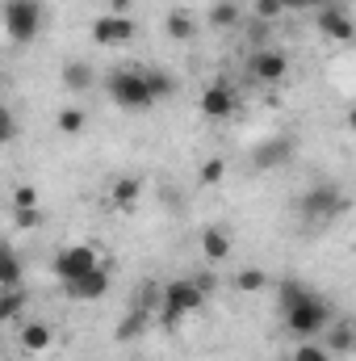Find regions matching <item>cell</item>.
Masks as SVG:
<instances>
[{
    "instance_id": "obj_1",
    "label": "cell",
    "mask_w": 356,
    "mask_h": 361,
    "mask_svg": "<svg viewBox=\"0 0 356 361\" xmlns=\"http://www.w3.org/2000/svg\"><path fill=\"white\" fill-rule=\"evenodd\" d=\"M348 193L336 185V180H319V185H310L306 193H302V202H298V210H302V219H314V223H331V219H340V214H348Z\"/></svg>"
},
{
    "instance_id": "obj_2",
    "label": "cell",
    "mask_w": 356,
    "mask_h": 361,
    "mask_svg": "<svg viewBox=\"0 0 356 361\" xmlns=\"http://www.w3.org/2000/svg\"><path fill=\"white\" fill-rule=\"evenodd\" d=\"M285 324H289V332H298V336H319V332L331 324V302L306 290L298 302L285 307Z\"/></svg>"
},
{
    "instance_id": "obj_3",
    "label": "cell",
    "mask_w": 356,
    "mask_h": 361,
    "mask_svg": "<svg viewBox=\"0 0 356 361\" xmlns=\"http://www.w3.org/2000/svg\"><path fill=\"white\" fill-rule=\"evenodd\" d=\"M201 302H205V294H201L189 277L168 281V286H164V302H160V324H164V328H177L180 319H184V315H193Z\"/></svg>"
},
{
    "instance_id": "obj_4",
    "label": "cell",
    "mask_w": 356,
    "mask_h": 361,
    "mask_svg": "<svg viewBox=\"0 0 356 361\" xmlns=\"http://www.w3.org/2000/svg\"><path fill=\"white\" fill-rule=\"evenodd\" d=\"M38 25H42V8L38 0H8L4 4V30L17 47H30L38 38Z\"/></svg>"
},
{
    "instance_id": "obj_5",
    "label": "cell",
    "mask_w": 356,
    "mask_h": 361,
    "mask_svg": "<svg viewBox=\"0 0 356 361\" xmlns=\"http://www.w3.org/2000/svg\"><path fill=\"white\" fill-rule=\"evenodd\" d=\"M109 97L122 109H147L151 105V92L143 85V72H113L109 76Z\"/></svg>"
},
{
    "instance_id": "obj_6",
    "label": "cell",
    "mask_w": 356,
    "mask_h": 361,
    "mask_svg": "<svg viewBox=\"0 0 356 361\" xmlns=\"http://www.w3.org/2000/svg\"><path fill=\"white\" fill-rule=\"evenodd\" d=\"M92 42L96 47H122V42H130L134 38V21L126 17V13H105V17H96L92 21Z\"/></svg>"
},
{
    "instance_id": "obj_7",
    "label": "cell",
    "mask_w": 356,
    "mask_h": 361,
    "mask_svg": "<svg viewBox=\"0 0 356 361\" xmlns=\"http://www.w3.org/2000/svg\"><path fill=\"white\" fill-rule=\"evenodd\" d=\"M92 265H101V261H96V248H92V244H72V248H63V252L55 257V277H59V281H76V277L89 273Z\"/></svg>"
},
{
    "instance_id": "obj_8",
    "label": "cell",
    "mask_w": 356,
    "mask_h": 361,
    "mask_svg": "<svg viewBox=\"0 0 356 361\" xmlns=\"http://www.w3.org/2000/svg\"><path fill=\"white\" fill-rule=\"evenodd\" d=\"M63 290L76 298V302H96L109 294V269L105 265H92L89 273H80L76 281H63Z\"/></svg>"
},
{
    "instance_id": "obj_9",
    "label": "cell",
    "mask_w": 356,
    "mask_h": 361,
    "mask_svg": "<svg viewBox=\"0 0 356 361\" xmlns=\"http://www.w3.org/2000/svg\"><path fill=\"white\" fill-rule=\"evenodd\" d=\"M293 160V139L289 135H272L265 143H256L252 147V164L256 169H281V164H289Z\"/></svg>"
},
{
    "instance_id": "obj_10",
    "label": "cell",
    "mask_w": 356,
    "mask_h": 361,
    "mask_svg": "<svg viewBox=\"0 0 356 361\" xmlns=\"http://www.w3.org/2000/svg\"><path fill=\"white\" fill-rule=\"evenodd\" d=\"M235 105H239L235 92L227 89L222 80H214L210 89L201 92V114H205L210 122H227V118H235Z\"/></svg>"
},
{
    "instance_id": "obj_11",
    "label": "cell",
    "mask_w": 356,
    "mask_h": 361,
    "mask_svg": "<svg viewBox=\"0 0 356 361\" xmlns=\"http://www.w3.org/2000/svg\"><path fill=\"white\" fill-rule=\"evenodd\" d=\"M285 72H289V59H285L281 51L260 47V51L252 55V76H256L260 85H281V80H285Z\"/></svg>"
},
{
    "instance_id": "obj_12",
    "label": "cell",
    "mask_w": 356,
    "mask_h": 361,
    "mask_svg": "<svg viewBox=\"0 0 356 361\" xmlns=\"http://www.w3.org/2000/svg\"><path fill=\"white\" fill-rule=\"evenodd\" d=\"M319 30H323L327 38H336V42H348V38H352V17H348L344 8L319 4Z\"/></svg>"
},
{
    "instance_id": "obj_13",
    "label": "cell",
    "mask_w": 356,
    "mask_h": 361,
    "mask_svg": "<svg viewBox=\"0 0 356 361\" xmlns=\"http://www.w3.org/2000/svg\"><path fill=\"white\" fill-rule=\"evenodd\" d=\"M51 328L46 324H38V319H30V324H21V332H17V345L25 349V353H42V349H51Z\"/></svg>"
},
{
    "instance_id": "obj_14",
    "label": "cell",
    "mask_w": 356,
    "mask_h": 361,
    "mask_svg": "<svg viewBox=\"0 0 356 361\" xmlns=\"http://www.w3.org/2000/svg\"><path fill=\"white\" fill-rule=\"evenodd\" d=\"M92 80H96V72H92L89 59H68V63H63V85L72 92H89Z\"/></svg>"
},
{
    "instance_id": "obj_15",
    "label": "cell",
    "mask_w": 356,
    "mask_h": 361,
    "mask_svg": "<svg viewBox=\"0 0 356 361\" xmlns=\"http://www.w3.org/2000/svg\"><path fill=\"white\" fill-rule=\"evenodd\" d=\"M201 252H205V261H227L231 257V235L222 231V227H205L201 231Z\"/></svg>"
},
{
    "instance_id": "obj_16",
    "label": "cell",
    "mask_w": 356,
    "mask_h": 361,
    "mask_svg": "<svg viewBox=\"0 0 356 361\" xmlns=\"http://www.w3.org/2000/svg\"><path fill=\"white\" fill-rule=\"evenodd\" d=\"M323 349L331 353V357H348L352 353V324H327L323 328Z\"/></svg>"
},
{
    "instance_id": "obj_17",
    "label": "cell",
    "mask_w": 356,
    "mask_h": 361,
    "mask_svg": "<svg viewBox=\"0 0 356 361\" xmlns=\"http://www.w3.org/2000/svg\"><path fill=\"white\" fill-rule=\"evenodd\" d=\"M139 193H143V180L139 177H117L113 180V189H109L113 206H122V210H130V206L139 202Z\"/></svg>"
},
{
    "instance_id": "obj_18",
    "label": "cell",
    "mask_w": 356,
    "mask_h": 361,
    "mask_svg": "<svg viewBox=\"0 0 356 361\" xmlns=\"http://www.w3.org/2000/svg\"><path fill=\"white\" fill-rule=\"evenodd\" d=\"M25 307H30V294H25V286H17V290H0V324L17 319Z\"/></svg>"
},
{
    "instance_id": "obj_19",
    "label": "cell",
    "mask_w": 356,
    "mask_h": 361,
    "mask_svg": "<svg viewBox=\"0 0 356 361\" xmlns=\"http://www.w3.org/2000/svg\"><path fill=\"white\" fill-rule=\"evenodd\" d=\"M55 126H59L63 135H80V130L89 126V114H84L80 105H68V109H59V114H55Z\"/></svg>"
},
{
    "instance_id": "obj_20",
    "label": "cell",
    "mask_w": 356,
    "mask_h": 361,
    "mask_svg": "<svg viewBox=\"0 0 356 361\" xmlns=\"http://www.w3.org/2000/svg\"><path fill=\"white\" fill-rule=\"evenodd\" d=\"M143 85H147V92H151V105L177 92V80H172L168 72H143Z\"/></svg>"
},
{
    "instance_id": "obj_21",
    "label": "cell",
    "mask_w": 356,
    "mask_h": 361,
    "mask_svg": "<svg viewBox=\"0 0 356 361\" xmlns=\"http://www.w3.org/2000/svg\"><path fill=\"white\" fill-rule=\"evenodd\" d=\"M168 34H172L177 42H189V38L197 34V21H193L184 8H172V13H168Z\"/></svg>"
},
{
    "instance_id": "obj_22",
    "label": "cell",
    "mask_w": 356,
    "mask_h": 361,
    "mask_svg": "<svg viewBox=\"0 0 356 361\" xmlns=\"http://www.w3.org/2000/svg\"><path fill=\"white\" fill-rule=\"evenodd\" d=\"M25 281V265H21V257L13 252L8 261H0V290H17Z\"/></svg>"
},
{
    "instance_id": "obj_23",
    "label": "cell",
    "mask_w": 356,
    "mask_h": 361,
    "mask_svg": "<svg viewBox=\"0 0 356 361\" xmlns=\"http://www.w3.org/2000/svg\"><path fill=\"white\" fill-rule=\"evenodd\" d=\"M210 25H218V30H231V25H239V4H231V0H218V4L210 8Z\"/></svg>"
},
{
    "instance_id": "obj_24",
    "label": "cell",
    "mask_w": 356,
    "mask_h": 361,
    "mask_svg": "<svg viewBox=\"0 0 356 361\" xmlns=\"http://www.w3.org/2000/svg\"><path fill=\"white\" fill-rule=\"evenodd\" d=\"M265 286H268L265 269H239L235 273V290H243V294H260Z\"/></svg>"
},
{
    "instance_id": "obj_25",
    "label": "cell",
    "mask_w": 356,
    "mask_h": 361,
    "mask_svg": "<svg viewBox=\"0 0 356 361\" xmlns=\"http://www.w3.org/2000/svg\"><path fill=\"white\" fill-rule=\"evenodd\" d=\"M147 319H151V315L134 307V311H130V315H126V319L117 324V341H134V336H139V332L147 328Z\"/></svg>"
},
{
    "instance_id": "obj_26",
    "label": "cell",
    "mask_w": 356,
    "mask_h": 361,
    "mask_svg": "<svg viewBox=\"0 0 356 361\" xmlns=\"http://www.w3.org/2000/svg\"><path fill=\"white\" fill-rule=\"evenodd\" d=\"M293 361H336L323 345H314V341H306V345H298L293 349Z\"/></svg>"
},
{
    "instance_id": "obj_27",
    "label": "cell",
    "mask_w": 356,
    "mask_h": 361,
    "mask_svg": "<svg viewBox=\"0 0 356 361\" xmlns=\"http://www.w3.org/2000/svg\"><path fill=\"white\" fill-rule=\"evenodd\" d=\"M222 177H227V160H205V169H201V185L214 189V185H222Z\"/></svg>"
},
{
    "instance_id": "obj_28",
    "label": "cell",
    "mask_w": 356,
    "mask_h": 361,
    "mask_svg": "<svg viewBox=\"0 0 356 361\" xmlns=\"http://www.w3.org/2000/svg\"><path fill=\"white\" fill-rule=\"evenodd\" d=\"M13 223H17L21 231H34V227H42V210H38V206H25V210H13Z\"/></svg>"
},
{
    "instance_id": "obj_29",
    "label": "cell",
    "mask_w": 356,
    "mask_h": 361,
    "mask_svg": "<svg viewBox=\"0 0 356 361\" xmlns=\"http://www.w3.org/2000/svg\"><path fill=\"white\" fill-rule=\"evenodd\" d=\"M302 294H306V286H302L298 277H285V281H281V307H289V302H298Z\"/></svg>"
},
{
    "instance_id": "obj_30",
    "label": "cell",
    "mask_w": 356,
    "mask_h": 361,
    "mask_svg": "<svg viewBox=\"0 0 356 361\" xmlns=\"http://www.w3.org/2000/svg\"><path fill=\"white\" fill-rule=\"evenodd\" d=\"M17 130H21V126H17V118L0 105V147H4V143H13V139H17Z\"/></svg>"
},
{
    "instance_id": "obj_31",
    "label": "cell",
    "mask_w": 356,
    "mask_h": 361,
    "mask_svg": "<svg viewBox=\"0 0 356 361\" xmlns=\"http://www.w3.org/2000/svg\"><path fill=\"white\" fill-rule=\"evenodd\" d=\"M25 206H38L34 185H17V193H13V210H25Z\"/></svg>"
},
{
    "instance_id": "obj_32",
    "label": "cell",
    "mask_w": 356,
    "mask_h": 361,
    "mask_svg": "<svg viewBox=\"0 0 356 361\" xmlns=\"http://www.w3.org/2000/svg\"><path fill=\"white\" fill-rule=\"evenodd\" d=\"M285 8H281V0H256V17L260 21H276Z\"/></svg>"
},
{
    "instance_id": "obj_33",
    "label": "cell",
    "mask_w": 356,
    "mask_h": 361,
    "mask_svg": "<svg viewBox=\"0 0 356 361\" xmlns=\"http://www.w3.org/2000/svg\"><path fill=\"white\" fill-rule=\"evenodd\" d=\"M319 4H323V0H281L285 13H314Z\"/></svg>"
},
{
    "instance_id": "obj_34",
    "label": "cell",
    "mask_w": 356,
    "mask_h": 361,
    "mask_svg": "<svg viewBox=\"0 0 356 361\" xmlns=\"http://www.w3.org/2000/svg\"><path fill=\"white\" fill-rule=\"evenodd\" d=\"M189 281H193V286H197V290H201V294H210V290H214V286H218V281H214V273H193V277H189Z\"/></svg>"
},
{
    "instance_id": "obj_35",
    "label": "cell",
    "mask_w": 356,
    "mask_h": 361,
    "mask_svg": "<svg viewBox=\"0 0 356 361\" xmlns=\"http://www.w3.org/2000/svg\"><path fill=\"white\" fill-rule=\"evenodd\" d=\"M8 257H13V244H8V240H0V261H8Z\"/></svg>"
},
{
    "instance_id": "obj_36",
    "label": "cell",
    "mask_w": 356,
    "mask_h": 361,
    "mask_svg": "<svg viewBox=\"0 0 356 361\" xmlns=\"http://www.w3.org/2000/svg\"><path fill=\"white\" fill-rule=\"evenodd\" d=\"M340 4H344V8H348V4H352V0H340Z\"/></svg>"
}]
</instances>
